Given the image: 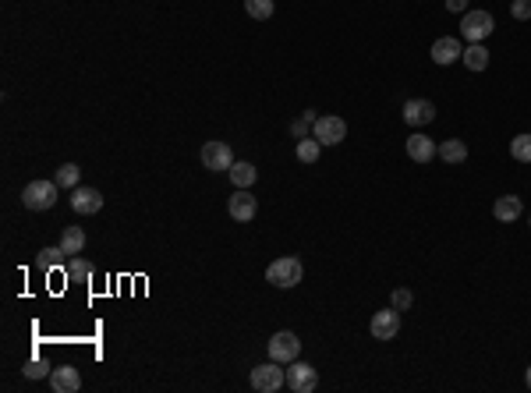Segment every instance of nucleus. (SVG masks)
I'll return each mask as SVG.
<instances>
[{
	"label": "nucleus",
	"instance_id": "nucleus-1",
	"mask_svg": "<svg viewBox=\"0 0 531 393\" xmlns=\"http://www.w3.org/2000/svg\"><path fill=\"white\" fill-rule=\"evenodd\" d=\"M57 181H29L25 192H21V205L32 209V213H46L57 205Z\"/></svg>",
	"mask_w": 531,
	"mask_h": 393
},
{
	"label": "nucleus",
	"instance_id": "nucleus-2",
	"mask_svg": "<svg viewBox=\"0 0 531 393\" xmlns=\"http://www.w3.org/2000/svg\"><path fill=\"white\" fill-rule=\"evenodd\" d=\"M301 277H305V266L294 255H284V259L269 262V270H266V280L273 287H294V284H301Z\"/></svg>",
	"mask_w": 531,
	"mask_h": 393
},
{
	"label": "nucleus",
	"instance_id": "nucleus-3",
	"mask_svg": "<svg viewBox=\"0 0 531 393\" xmlns=\"http://www.w3.org/2000/svg\"><path fill=\"white\" fill-rule=\"evenodd\" d=\"M298 354H301V340H298V333H291V330L273 333V340H269V358H273L277 365H291Z\"/></svg>",
	"mask_w": 531,
	"mask_h": 393
},
{
	"label": "nucleus",
	"instance_id": "nucleus-4",
	"mask_svg": "<svg viewBox=\"0 0 531 393\" xmlns=\"http://www.w3.org/2000/svg\"><path fill=\"white\" fill-rule=\"evenodd\" d=\"M312 138H319L322 146H340V142L347 138V124H344V117H336V113L316 117V124H312Z\"/></svg>",
	"mask_w": 531,
	"mask_h": 393
},
{
	"label": "nucleus",
	"instance_id": "nucleus-5",
	"mask_svg": "<svg viewBox=\"0 0 531 393\" xmlns=\"http://www.w3.org/2000/svg\"><path fill=\"white\" fill-rule=\"evenodd\" d=\"M489 32H493V14H489V11H464V18H460V36H464L468 43H482Z\"/></svg>",
	"mask_w": 531,
	"mask_h": 393
},
{
	"label": "nucleus",
	"instance_id": "nucleus-6",
	"mask_svg": "<svg viewBox=\"0 0 531 393\" xmlns=\"http://www.w3.org/2000/svg\"><path fill=\"white\" fill-rule=\"evenodd\" d=\"M280 387H287V372L277 369V362H269V365H255V369H252V390L277 393Z\"/></svg>",
	"mask_w": 531,
	"mask_h": 393
},
{
	"label": "nucleus",
	"instance_id": "nucleus-7",
	"mask_svg": "<svg viewBox=\"0 0 531 393\" xmlns=\"http://www.w3.org/2000/svg\"><path fill=\"white\" fill-rule=\"evenodd\" d=\"M368 333H372L376 340H393V337L401 333V312H397L393 305L383 308V312H376L372 322H368Z\"/></svg>",
	"mask_w": 531,
	"mask_h": 393
},
{
	"label": "nucleus",
	"instance_id": "nucleus-8",
	"mask_svg": "<svg viewBox=\"0 0 531 393\" xmlns=\"http://www.w3.org/2000/svg\"><path fill=\"white\" fill-rule=\"evenodd\" d=\"M287 387L294 393H312L319 387V376H316V369L309 365V362H291V369H287Z\"/></svg>",
	"mask_w": 531,
	"mask_h": 393
},
{
	"label": "nucleus",
	"instance_id": "nucleus-9",
	"mask_svg": "<svg viewBox=\"0 0 531 393\" xmlns=\"http://www.w3.org/2000/svg\"><path fill=\"white\" fill-rule=\"evenodd\" d=\"M202 167L206 170H230L234 167V153H230V146L227 142H206L202 146Z\"/></svg>",
	"mask_w": 531,
	"mask_h": 393
},
{
	"label": "nucleus",
	"instance_id": "nucleus-10",
	"mask_svg": "<svg viewBox=\"0 0 531 393\" xmlns=\"http://www.w3.org/2000/svg\"><path fill=\"white\" fill-rule=\"evenodd\" d=\"M71 209L78 213V216H96L100 209H103V195L96 192V188H71Z\"/></svg>",
	"mask_w": 531,
	"mask_h": 393
},
{
	"label": "nucleus",
	"instance_id": "nucleus-11",
	"mask_svg": "<svg viewBox=\"0 0 531 393\" xmlns=\"http://www.w3.org/2000/svg\"><path fill=\"white\" fill-rule=\"evenodd\" d=\"M227 209H230V216L237 220V223H248V220H255V213H259V202L252 198L248 188H237L230 202H227Z\"/></svg>",
	"mask_w": 531,
	"mask_h": 393
},
{
	"label": "nucleus",
	"instance_id": "nucleus-12",
	"mask_svg": "<svg viewBox=\"0 0 531 393\" xmlns=\"http://www.w3.org/2000/svg\"><path fill=\"white\" fill-rule=\"evenodd\" d=\"M50 390L53 393H78L82 390V376L75 365H61L50 372Z\"/></svg>",
	"mask_w": 531,
	"mask_h": 393
},
{
	"label": "nucleus",
	"instance_id": "nucleus-13",
	"mask_svg": "<svg viewBox=\"0 0 531 393\" xmlns=\"http://www.w3.org/2000/svg\"><path fill=\"white\" fill-rule=\"evenodd\" d=\"M404 121H408L411 128H425V124L435 121V106H432L428 99H408V103H404Z\"/></svg>",
	"mask_w": 531,
	"mask_h": 393
},
{
	"label": "nucleus",
	"instance_id": "nucleus-14",
	"mask_svg": "<svg viewBox=\"0 0 531 393\" xmlns=\"http://www.w3.org/2000/svg\"><path fill=\"white\" fill-rule=\"evenodd\" d=\"M408 156H411L415 163H428L432 156H439V146H435L432 138H425L422 131H415V135L408 138Z\"/></svg>",
	"mask_w": 531,
	"mask_h": 393
},
{
	"label": "nucleus",
	"instance_id": "nucleus-15",
	"mask_svg": "<svg viewBox=\"0 0 531 393\" xmlns=\"http://www.w3.org/2000/svg\"><path fill=\"white\" fill-rule=\"evenodd\" d=\"M460 53H464V50H460V43H457L453 36H443V39H435V43H432V61H435V64H443V68H446V64H453V61H460Z\"/></svg>",
	"mask_w": 531,
	"mask_h": 393
},
{
	"label": "nucleus",
	"instance_id": "nucleus-16",
	"mask_svg": "<svg viewBox=\"0 0 531 393\" xmlns=\"http://www.w3.org/2000/svg\"><path fill=\"white\" fill-rule=\"evenodd\" d=\"M521 213H525V205H521L517 195H503L493 202V216H496L500 223H514V220H521Z\"/></svg>",
	"mask_w": 531,
	"mask_h": 393
},
{
	"label": "nucleus",
	"instance_id": "nucleus-17",
	"mask_svg": "<svg viewBox=\"0 0 531 393\" xmlns=\"http://www.w3.org/2000/svg\"><path fill=\"white\" fill-rule=\"evenodd\" d=\"M61 248H64L68 259H71V255H82V248H86V230H82V227H64Z\"/></svg>",
	"mask_w": 531,
	"mask_h": 393
},
{
	"label": "nucleus",
	"instance_id": "nucleus-18",
	"mask_svg": "<svg viewBox=\"0 0 531 393\" xmlns=\"http://www.w3.org/2000/svg\"><path fill=\"white\" fill-rule=\"evenodd\" d=\"M460 61L468 64V71H485V68H489V50H485L482 43H471V46L460 53Z\"/></svg>",
	"mask_w": 531,
	"mask_h": 393
},
{
	"label": "nucleus",
	"instance_id": "nucleus-19",
	"mask_svg": "<svg viewBox=\"0 0 531 393\" xmlns=\"http://www.w3.org/2000/svg\"><path fill=\"white\" fill-rule=\"evenodd\" d=\"M439 160L457 167V163H464V160H468V146H464L460 138H446V142L439 146Z\"/></svg>",
	"mask_w": 531,
	"mask_h": 393
},
{
	"label": "nucleus",
	"instance_id": "nucleus-20",
	"mask_svg": "<svg viewBox=\"0 0 531 393\" xmlns=\"http://www.w3.org/2000/svg\"><path fill=\"white\" fill-rule=\"evenodd\" d=\"M64 273H68V280H71V284H89V280H93V266H89L86 259H78V255H71V259H68Z\"/></svg>",
	"mask_w": 531,
	"mask_h": 393
},
{
	"label": "nucleus",
	"instance_id": "nucleus-21",
	"mask_svg": "<svg viewBox=\"0 0 531 393\" xmlns=\"http://www.w3.org/2000/svg\"><path fill=\"white\" fill-rule=\"evenodd\" d=\"M227 174H230V181H234L237 188H252V185H255V178H259V174H255V167H252L248 160L234 163V167H230Z\"/></svg>",
	"mask_w": 531,
	"mask_h": 393
},
{
	"label": "nucleus",
	"instance_id": "nucleus-22",
	"mask_svg": "<svg viewBox=\"0 0 531 393\" xmlns=\"http://www.w3.org/2000/svg\"><path fill=\"white\" fill-rule=\"evenodd\" d=\"M78 178H82V170H78V163H61L57 167V185L61 188H78Z\"/></svg>",
	"mask_w": 531,
	"mask_h": 393
},
{
	"label": "nucleus",
	"instance_id": "nucleus-23",
	"mask_svg": "<svg viewBox=\"0 0 531 393\" xmlns=\"http://www.w3.org/2000/svg\"><path fill=\"white\" fill-rule=\"evenodd\" d=\"M319 149H322V142H319V138H298V149H294V153H298V160H301V163H316Z\"/></svg>",
	"mask_w": 531,
	"mask_h": 393
},
{
	"label": "nucleus",
	"instance_id": "nucleus-24",
	"mask_svg": "<svg viewBox=\"0 0 531 393\" xmlns=\"http://www.w3.org/2000/svg\"><path fill=\"white\" fill-rule=\"evenodd\" d=\"M244 11H248V18L266 21V18H273V0H244Z\"/></svg>",
	"mask_w": 531,
	"mask_h": 393
},
{
	"label": "nucleus",
	"instance_id": "nucleus-25",
	"mask_svg": "<svg viewBox=\"0 0 531 393\" xmlns=\"http://www.w3.org/2000/svg\"><path fill=\"white\" fill-rule=\"evenodd\" d=\"M510 156H514L517 163H531V135H517V138L510 142Z\"/></svg>",
	"mask_w": 531,
	"mask_h": 393
},
{
	"label": "nucleus",
	"instance_id": "nucleus-26",
	"mask_svg": "<svg viewBox=\"0 0 531 393\" xmlns=\"http://www.w3.org/2000/svg\"><path fill=\"white\" fill-rule=\"evenodd\" d=\"M61 259H68L61 245H57V248H43L39 259H36V266H39V270H53V266H61Z\"/></svg>",
	"mask_w": 531,
	"mask_h": 393
},
{
	"label": "nucleus",
	"instance_id": "nucleus-27",
	"mask_svg": "<svg viewBox=\"0 0 531 393\" xmlns=\"http://www.w3.org/2000/svg\"><path fill=\"white\" fill-rule=\"evenodd\" d=\"M390 305H393L397 312H404V308H411V305H415V295H411L408 287H397V291H393V297H390Z\"/></svg>",
	"mask_w": 531,
	"mask_h": 393
},
{
	"label": "nucleus",
	"instance_id": "nucleus-28",
	"mask_svg": "<svg viewBox=\"0 0 531 393\" xmlns=\"http://www.w3.org/2000/svg\"><path fill=\"white\" fill-rule=\"evenodd\" d=\"M316 124V113L312 110H305V117H298L294 124H291V131H294V138H305V131Z\"/></svg>",
	"mask_w": 531,
	"mask_h": 393
},
{
	"label": "nucleus",
	"instance_id": "nucleus-29",
	"mask_svg": "<svg viewBox=\"0 0 531 393\" xmlns=\"http://www.w3.org/2000/svg\"><path fill=\"white\" fill-rule=\"evenodd\" d=\"M50 372H53V369H46L39 358H32V362L25 365V376H29V379H43V376H50Z\"/></svg>",
	"mask_w": 531,
	"mask_h": 393
},
{
	"label": "nucleus",
	"instance_id": "nucleus-30",
	"mask_svg": "<svg viewBox=\"0 0 531 393\" xmlns=\"http://www.w3.org/2000/svg\"><path fill=\"white\" fill-rule=\"evenodd\" d=\"M510 14H514L517 21H528L531 18V0H514V4H510Z\"/></svg>",
	"mask_w": 531,
	"mask_h": 393
},
{
	"label": "nucleus",
	"instance_id": "nucleus-31",
	"mask_svg": "<svg viewBox=\"0 0 531 393\" xmlns=\"http://www.w3.org/2000/svg\"><path fill=\"white\" fill-rule=\"evenodd\" d=\"M446 11H457L460 14V11H468V0H446Z\"/></svg>",
	"mask_w": 531,
	"mask_h": 393
},
{
	"label": "nucleus",
	"instance_id": "nucleus-32",
	"mask_svg": "<svg viewBox=\"0 0 531 393\" xmlns=\"http://www.w3.org/2000/svg\"><path fill=\"white\" fill-rule=\"evenodd\" d=\"M525 383H528V390H531V365H528V372H525Z\"/></svg>",
	"mask_w": 531,
	"mask_h": 393
}]
</instances>
